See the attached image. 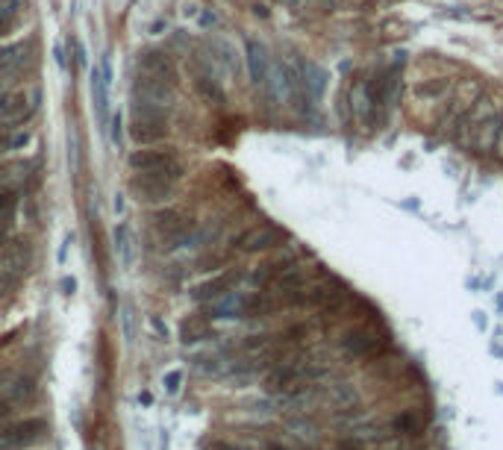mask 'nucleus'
Segmentation results:
<instances>
[{"mask_svg":"<svg viewBox=\"0 0 503 450\" xmlns=\"http://www.w3.org/2000/svg\"><path fill=\"white\" fill-rule=\"evenodd\" d=\"M133 118H171L174 101H177V83L162 80L156 74L138 71L133 80Z\"/></svg>","mask_w":503,"mask_h":450,"instance_id":"1","label":"nucleus"},{"mask_svg":"<svg viewBox=\"0 0 503 450\" xmlns=\"http://www.w3.org/2000/svg\"><path fill=\"white\" fill-rule=\"evenodd\" d=\"M130 168L133 174H165V177L177 180L183 177V159H179V153L174 147H138L130 153Z\"/></svg>","mask_w":503,"mask_h":450,"instance_id":"2","label":"nucleus"},{"mask_svg":"<svg viewBox=\"0 0 503 450\" xmlns=\"http://www.w3.org/2000/svg\"><path fill=\"white\" fill-rule=\"evenodd\" d=\"M389 342L392 339L386 336V332L365 327V324H356V327L345 330V336H341V350L353 359H377V356L386 354Z\"/></svg>","mask_w":503,"mask_h":450,"instance_id":"3","label":"nucleus"},{"mask_svg":"<svg viewBox=\"0 0 503 450\" xmlns=\"http://www.w3.org/2000/svg\"><path fill=\"white\" fill-rule=\"evenodd\" d=\"M348 103H350V118L359 130L377 127V80L374 77H359L350 86Z\"/></svg>","mask_w":503,"mask_h":450,"instance_id":"4","label":"nucleus"},{"mask_svg":"<svg viewBox=\"0 0 503 450\" xmlns=\"http://www.w3.org/2000/svg\"><path fill=\"white\" fill-rule=\"evenodd\" d=\"M194 218L186 212H179V209H165V212H159L156 215V232L162 236L165 247H183L192 236H194Z\"/></svg>","mask_w":503,"mask_h":450,"instance_id":"5","label":"nucleus"},{"mask_svg":"<svg viewBox=\"0 0 503 450\" xmlns=\"http://www.w3.org/2000/svg\"><path fill=\"white\" fill-rule=\"evenodd\" d=\"M130 189H133V194H138V201H145V203H165L174 198L177 180L165 177V174H133Z\"/></svg>","mask_w":503,"mask_h":450,"instance_id":"6","label":"nucleus"},{"mask_svg":"<svg viewBox=\"0 0 503 450\" xmlns=\"http://www.w3.org/2000/svg\"><path fill=\"white\" fill-rule=\"evenodd\" d=\"M48 424L42 418H27V421H18L12 427H6L4 433H0V450H24V447H33L38 439L45 436Z\"/></svg>","mask_w":503,"mask_h":450,"instance_id":"7","label":"nucleus"},{"mask_svg":"<svg viewBox=\"0 0 503 450\" xmlns=\"http://www.w3.org/2000/svg\"><path fill=\"white\" fill-rule=\"evenodd\" d=\"M109 86H112V65H109V56H104V60L92 68V101H94L100 127L109 121Z\"/></svg>","mask_w":503,"mask_h":450,"instance_id":"8","label":"nucleus"},{"mask_svg":"<svg viewBox=\"0 0 503 450\" xmlns=\"http://www.w3.org/2000/svg\"><path fill=\"white\" fill-rule=\"evenodd\" d=\"M480 94H482L480 83H474V80H465V83H462V89L451 97L448 106H445V112H441V127H445V130L459 127V124H462V118H465V115H468V109L474 106V101H477Z\"/></svg>","mask_w":503,"mask_h":450,"instance_id":"9","label":"nucleus"},{"mask_svg":"<svg viewBox=\"0 0 503 450\" xmlns=\"http://www.w3.org/2000/svg\"><path fill=\"white\" fill-rule=\"evenodd\" d=\"M286 242V232L274 227V224H265V227H253V230H245L241 236L233 242L238 250L245 253H265V250H274Z\"/></svg>","mask_w":503,"mask_h":450,"instance_id":"10","label":"nucleus"},{"mask_svg":"<svg viewBox=\"0 0 503 450\" xmlns=\"http://www.w3.org/2000/svg\"><path fill=\"white\" fill-rule=\"evenodd\" d=\"M271 53L262 42H256V38H245V65H248V77L256 89H265V80H268V71H271Z\"/></svg>","mask_w":503,"mask_h":450,"instance_id":"11","label":"nucleus"},{"mask_svg":"<svg viewBox=\"0 0 503 450\" xmlns=\"http://www.w3.org/2000/svg\"><path fill=\"white\" fill-rule=\"evenodd\" d=\"M241 283V271L230 268L224 274H218V277H209L206 283H200L194 286L192 291V298L200 300V303H209V300H221L224 295H230V291H236V286Z\"/></svg>","mask_w":503,"mask_h":450,"instance_id":"12","label":"nucleus"},{"mask_svg":"<svg viewBox=\"0 0 503 450\" xmlns=\"http://www.w3.org/2000/svg\"><path fill=\"white\" fill-rule=\"evenodd\" d=\"M35 112V103H30V94L21 89L0 91V118L6 124H24Z\"/></svg>","mask_w":503,"mask_h":450,"instance_id":"13","label":"nucleus"},{"mask_svg":"<svg viewBox=\"0 0 503 450\" xmlns=\"http://www.w3.org/2000/svg\"><path fill=\"white\" fill-rule=\"evenodd\" d=\"M168 118H133L130 124V135L138 147L159 145L162 139H168Z\"/></svg>","mask_w":503,"mask_h":450,"instance_id":"14","label":"nucleus"},{"mask_svg":"<svg viewBox=\"0 0 503 450\" xmlns=\"http://www.w3.org/2000/svg\"><path fill=\"white\" fill-rule=\"evenodd\" d=\"M297 259L292 257V253H283V257H274V259H268V262H262L253 274H250V286L253 288H271L274 286V280L283 274L286 268H292Z\"/></svg>","mask_w":503,"mask_h":450,"instance_id":"15","label":"nucleus"},{"mask_svg":"<svg viewBox=\"0 0 503 450\" xmlns=\"http://www.w3.org/2000/svg\"><path fill=\"white\" fill-rule=\"evenodd\" d=\"M0 265H4V271L9 274H24L27 265H30V242H21L15 239L9 244H4V250H0Z\"/></svg>","mask_w":503,"mask_h":450,"instance_id":"16","label":"nucleus"},{"mask_svg":"<svg viewBox=\"0 0 503 450\" xmlns=\"http://www.w3.org/2000/svg\"><path fill=\"white\" fill-rule=\"evenodd\" d=\"M138 65H142V71H148V74H156V77H162V80L177 83V65H174L171 56L162 53V50H148V53H142Z\"/></svg>","mask_w":503,"mask_h":450,"instance_id":"17","label":"nucleus"},{"mask_svg":"<svg viewBox=\"0 0 503 450\" xmlns=\"http://www.w3.org/2000/svg\"><path fill=\"white\" fill-rule=\"evenodd\" d=\"M392 433L397 439H421V433H424V421H421V415L415 412V409H404V412H397L392 418Z\"/></svg>","mask_w":503,"mask_h":450,"instance_id":"18","label":"nucleus"},{"mask_svg":"<svg viewBox=\"0 0 503 450\" xmlns=\"http://www.w3.org/2000/svg\"><path fill=\"white\" fill-rule=\"evenodd\" d=\"M179 339H183V344H194V342L209 339V318L189 315L183 324H179Z\"/></svg>","mask_w":503,"mask_h":450,"instance_id":"19","label":"nucleus"},{"mask_svg":"<svg viewBox=\"0 0 503 450\" xmlns=\"http://www.w3.org/2000/svg\"><path fill=\"white\" fill-rule=\"evenodd\" d=\"M30 145V133L27 130H12V127H0V156L21 150Z\"/></svg>","mask_w":503,"mask_h":450,"instance_id":"20","label":"nucleus"},{"mask_svg":"<svg viewBox=\"0 0 503 450\" xmlns=\"http://www.w3.org/2000/svg\"><path fill=\"white\" fill-rule=\"evenodd\" d=\"M415 94L421 97V101L441 103V101H445V97L451 94V83H448V80H424V83L415 89Z\"/></svg>","mask_w":503,"mask_h":450,"instance_id":"21","label":"nucleus"},{"mask_svg":"<svg viewBox=\"0 0 503 450\" xmlns=\"http://www.w3.org/2000/svg\"><path fill=\"white\" fill-rule=\"evenodd\" d=\"M24 62H27V47L24 45H9V47L0 50V71L4 74L24 68Z\"/></svg>","mask_w":503,"mask_h":450,"instance_id":"22","label":"nucleus"},{"mask_svg":"<svg viewBox=\"0 0 503 450\" xmlns=\"http://www.w3.org/2000/svg\"><path fill=\"white\" fill-rule=\"evenodd\" d=\"M18 189L15 186H0V224L4 221H9L12 215H15V209H18Z\"/></svg>","mask_w":503,"mask_h":450,"instance_id":"23","label":"nucleus"},{"mask_svg":"<svg viewBox=\"0 0 503 450\" xmlns=\"http://www.w3.org/2000/svg\"><path fill=\"white\" fill-rule=\"evenodd\" d=\"M21 4H18V0H4V4H0V38H4L6 33H12V27H15V21H18V9Z\"/></svg>","mask_w":503,"mask_h":450,"instance_id":"24","label":"nucleus"},{"mask_svg":"<svg viewBox=\"0 0 503 450\" xmlns=\"http://www.w3.org/2000/svg\"><path fill=\"white\" fill-rule=\"evenodd\" d=\"M115 242H118V250H121V259L130 262V244H127V227H118L115 230Z\"/></svg>","mask_w":503,"mask_h":450,"instance_id":"25","label":"nucleus"},{"mask_svg":"<svg viewBox=\"0 0 503 450\" xmlns=\"http://www.w3.org/2000/svg\"><path fill=\"white\" fill-rule=\"evenodd\" d=\"M179 383H183V374H179V371H168V374H165V388H168V395H177V391H179Z\"/></svg>","mask_w":503,"mask_h":450,"instance_id":"26","label":"nucleus"},{"mask_svg":"<svg viewBox=\"0 0 503 450\" xmlns=\"http://www.w3.org/2000/svg\"><path fill=\"white\" fill-rule=\"evenodd\" d=\"M206 450H241V447H236V444H230V441H212Z\"/></svg>","mask_w":503,"mask_h":450,"instance_id":"27","label":"nucleus"},{"mask_svg":"<svg viewBox=\"0 0 503 450\" xmlns=\"http://www.w3.org/2000/svg\"><path fill=\"white\" fill-rule=\"evenodd\" d=\"M494 153H497V159H503V130H500L497 142H494Z\"/></svg>","mask_w":503,"mask_h":450,"instance_id":"28","label":"nucleus"},{"mask_svg":"<svg viewBox=\"0 0 503 450\" xmlns=\"http://www.w3.org/2000/svg\"><path fill=\"white\" fill-rule=\"evenodd\" d=\"M150 324H153V327H156V330H159V332H162V336H165V339H168V327H165V324H162V321H159V318H153V321H150Z\"/></svg>","mask_w":503,"mask_h":450,"instance_id":"29","label":"nucleus"},{"mask_svg":"<svg viewBox=\"0 0 503 450\" xmlns=\"http://www.w3.org/2000/svg\"><path fill=\"white\" fill-rule=\"evenodd\" d=\"M268 450H294V447H292V444H280V441H271V444H268Z\"/></svg>","mask_w":503,"mask_h":450,"instance_id":"30","label":"nucleus"},{"mask_svg":"<svg viewBox=\"0 0 503 450\" xmlns=\"http://www.w3.org/2000/svg\"><path fill=\"white\" fill-rule=\"evenodd\" d=\"M115 127H121V115H115ZM118 142H121V133L115 130V145H118Z\"/></svg>","mask_w":503,"mask_h":450,"instance_id":"31","label":"nucleus"},{"mask_svg":"<svg viewBox=\"0 0 503 450\" xmlns=\"http://www.w3.org/2000/svg\"><path fill=\"white\" fill-rule=\"evenodd\" d=\"M283 4H289V6H297V4H300V0H283Z\"/></svg>","mask_w":503,"mask_h":450,"instance_id":"32","label":"nucleus"}]
</instances>
